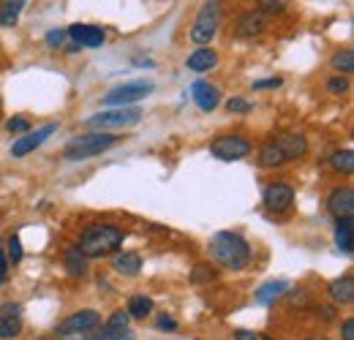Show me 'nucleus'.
Wrapping results in <instances>:
<instances>
[{"label":"nucleus","mask_w":354,"mask_h":340,"mask_svg":"<svg viewBox=\"0 0 354 340\" xmlns=\"http://www.w3.org/2000/svg\"><path fill=\"white\" fill-rule=\"evenodd\" d=\"M123 240H126V232L120 226H115V223H95V226L85 229V234H82L77 248L88 258H101V256L118 254Z\"/></svg>","instance_id":"nucleus-1"},{"label":"nucleus","mask_w":354,"mask_h":340,"mask_svg":"<svg viewBox=\"0 0 354 340\" xmlns=\"http://www.w3.org/2000/svg\"><path fill=\"white\" fill-rule=\"evenodd\" d=\"M210 256L226 270H245L251 264V245L237 232H218L210 240Z\"/></svg>","instance_id":"nucleus-2"},{"label":"nucleus","mask_w":354,"mask_h":340,"mask_svg":"<svg viewBox=\"0 0 354 340\" xmlns=\"http://www.w3.org/2000/svg\"><path fill=\"white\" fill-rule=\"evenodd\" d=\"M306 153H308V142L303 133H281L278 139L267 142L259 150V164L265 169H272V167H283L289 161H297Z\"/></svg>","instance_id":"nucleus-3"},{"label":"nucleus","mask_w":354,"mask_h":340,"mask_svg":"<svg viewBox=\"0 0 354 340\" xmlns=\"http://www.w3.org/2000/svg\"><path fill=\"white\" fill-rule=\"evenodd\" d=\"M120 136L115 133H101V131H93V133H82V136H74L66 150H63V158L66 161H88V158H95L101 155L104 150L115 147Z\"/></svg>","instance_id":"nucleus-4"},{"label":"nucleus","mask_w":354,"mask_h":340,"mask_svg":"<svg viewBox=\"0 0 354 340\" xmlns=\"http://www.w3.org/2000/svg\"><path fill=\"white\" fill-rule=\"evenodd\" d=\"M142 120V109L136 106H123V109H106V112H98L85 120V126L98 128L101 133H109V131H126L133 128Z\"/></svg>","instance_id":"nucleus-5"},{"label":"nucleus","mask_w":354,"mask_h":340,"mask_svg":"<svg viewBox=\"0 0 354 340\" xmlns=\"http://www.w3.org/2000/svg\"><path fill=\"white\" fill-rule=\"evenodd\" d=\"M218 25H221V3H205L202 11L196 14L194 25H191V41L205 46V44L213 41V36L218 33Z\"/></svg>","instance_id":"nucleus-6"},{"label":"nucleus","mask_w":354,"mask_h":340,"mask_svg":"<svg viewBox=\"0 0 354 340\" xmlns=\"http://www.w3.org/2000/svg\"><path fill=\"white\" fill-rule=\"evenodd\" d=\"M150 93H153V82L150 79H136V82H126V85L112 87L104 95V104L106 106H115V109H123V106H131L136 101L147 98Z\"/></svg>","instance_id":"nucleus-7"},{"label":"nucleus","mask_w":354,"mask_h":340,"mask_svg":"<svg viewBox=\"0 0 354 340\" xmlns=\"http://www.w3.org/2000/svg\"><path fill=\"white\" fill-rule=\"evenodd\" d=\"M251 142L245 139V136H237V133H223L218 139H213V144H210V153H213V158H218V161H226V164H232V161H243L245 155H251Z\"/></svg>","instance_id":"nucleus-8"},{"label":"nucleus","mask_w":354,"mask_h":340,"mask_svg":"<svg viewBox=\"0 0 354 340\" xmlns=\"http://www.w3.org/2000/svg\"><path fill=\"white\" fill-rule=\"evenodd\" d=\"M101 327V313L98 310H77V313H71L66 321H60L57 324V335L60 338H66V335H80V332H95Z\"/></svg>","instance_id":"nucleus-9"},{"label":"nucleus","mask_w":354,"mask_h":340,"mask_svg":"<svg viewBox=\"0 0 354 340\" xmlns=\"http://www.w3.org/2000/svg\"><path fill=\"white\" fill-rule=\"evenodd\" d=\"M129 313L126 310H115L106 324L98 330V332H88L85 340H133V332L129 330Z\"/></svg>","instance_id":"nucleus-10"},{"label":"nucleus","mask_w":354,"mask_h":340,"mask_svg":"<svg viewBox=\"0 0 354 340\" xmlns=\"http://www.w3.org/2000/svg\"><path fill=\"white\" fill-rule=\"evenodd\" d=\"M55 131H57V123H46V126L36 128V131H28L25 136H17L14 144H11V155H14V158H25V155H30L36 147L44 144Z\"/></svg>","instance_id":"nucleus-11"},{"label":"nucleus","mask_w":354,"mask_h":340,"mask_svg":"<svg viewBox=\"0 0 354 340\" xmlns=\"http://www.w3.org/2000/svg\"><path fill=\"white\" fill-rule=\"evenodd\" d=\"M262 202H265L267 210H272V213H286L292 207V202H295V191L286 182H272V185L265 188Z\"/></svg>","instance_id":"nucleus-12"},{"label":"nucleus","mask_w":354,"mask_h":340,"mask_svg":"<svg viewBox=\"0 0 354 340\" xmlns=\"http://www.w3.org/2000/svg\"><path fill=\"white\" fill-rule=\"evenodd\" d=\"M191 98L202 112H213L221 104V90L210 85V82H205V79H199V82L191 85Z\"/></svg>","instance_id":"nucleus-13"},{"label":"nucleus","mask_w":354,"mask_h":340,"mask_svg":"<svg viewBox=\"0 0 354 340\" xmlns=\"http://www.w3.org/2000/svg\"><path fill=\"white\" fill-rule=\"evenodd\" d=\"M66 36L77 44L80 49H82V46L95 49V46H101L104 39H106V33H104L101 28H95V25H71V28L66 30Z\"/></svg>","instance_id":"nucleus-14"},{"label":"nucleus","mask_w":354,"mask_h":340,"mask_svg":"<svg viewBox=\"0 0 354 340\" xmlns=\"http://www.w3.org/2000/svg\"><path fill=\"white\" fill-rule=\"evenodd\" d=\"M327 210L335 215L338 220L341 218H352L354 213V191L349 185H344V188H335L333 193H330V199H327Z\"/></svg>","instance_id":"nucleus-15"},{"label":"nucleus","mask_w":354,"mask_h":340,"mask_svg":"<svg viewBox=\"0 0 354 340\" xmlns=\"http://www.w3.org/2000/svg\"><path fill=\"white\" fill-rule=\"evenodd\" d=\"M185 66H188V71H194V74H205V71H213V68L218 66V52H216V49H207V46H202V49H194V52L188 55Z\"/></svg>","instance_id":"nucleus-16"},{"label":"nucleus","mask_w":354,"mask_h":340,"mask_svg":"<svg viewBox=\"0 0 354 340\" xmlns=\"http://www.w3.org/2000/svg\"><path fill=\"white\" fill-rule=\"evenodd\" d=\"M262 30H265V17L259 11H248L237 19V36H243V39H254Z\"/></svg>","instance_id":"nucleus-17"},{"label":"nucleus","mask_w":354,"mask_h":340,"mask_svg":"<svg viewBox=\"0 0 354 340\" xmlns=\"http://www.w3.org/2000/svg\"><path fill=\"white\" fill-rule=\"evenodd\" d=\"M289 292V281H283V278H278V281H267L262 289H257V294L254 299L259 302V305H272L278 297H283Z\"/></svg>","instance_id":"nucleus-18"},{"label":"nucleus","mask_w":354,"mask_h":340,"mask_svg":"<svg viewBox=\"0 0 354 340\" xmlns=\"http://www.w3.org/2000/svg\"><path fill=\"white\" fill-rule=\"evenodd\" d=\"M112 267H115V272L133 278V275H139V270H142V256L131 254V251H123V254H118L112 258Z\"/></svg>","instance_id":"nucleus-19"},{"label":"nucleus","mask_w":354,"mask_h":340,"mask_svg":"<svg viewBox=\"0 0 354 340\" xmlns=\"http://www.w3.org/2000/svg\"><path fill=\"white\" fill-rule=\"evenodd\" d=\"M330 297L335 299V302H341V305H349L354 299V278L352 275H344V278H335L333 283H330Z\"/></svg>","instance_id":"nucleus-20"},{"label":"nucleus","mask_w":354,"mask_h":340,"mask_svg":"<svg viewBox=\"0 0 354 340\" xmlns=\"http://www.w3.org/2000/svg\"><path fill=\"white\" fill-rule=\"evenodd\" d=\"M66 267H68V275L82 278V275H88V256L82 254L77 245H71L66 251Z\"/></svg>","instance_id":"nucleus-21"},{"label":"nucleus","mask_w":354,"mask_h":340,"mask_svg":"<svg viewBox=\"0 0 354 340\" xmlns=\"http://www.w3.org/2000/svg\"><path fill=\"white\" fill-rule=\"evenodd\" d=\"M25 0H8V3H0V28H14L19 22V14L25 11Z\"/></svg>","instance_id":"nucleus-22"},{"label":"nucleus","mask_w":354,"mask_h":340,"mask_svg":"<svg viewBox=\"0 0 354 340\" xmlns=\"http://www.w3.org/2000/svg\"><path fill=\"white\" fill-rule=\"evenodd\" d=\"M352 234H354V220L352 218H341L335 223V243L344 254H352Z\"/></svg>","instance_id":"nucleus-23"},{"label":"nucleus","mask_w":354,"mask_h":340,"mask_svg":"<svg viewBox=\"0 0 354 340\" xmlns=\"http://www.w3.org/2000/svg\"><path fill=\"white\" fill-rule=\"evenodd\" d=\"M22 332V321L17 313H6L0 308V340H14Z\"/></svg>","instance_id":"nucleus-24"},{"label":"nucleus","mask_w":354,"mask_h":340,"mask_svg":"<svg viewBox=\"0 0 354 340\" xmlns=\"http://www.w3.org/2000/svg\"><path fill=\"white\" fill-rule=\"evenodd\" d=\"M129 319H147L153 313V299L145 297V294H136V297L129 299Z\"/></svg>","instance_id":"nucleus-25"},{"label":"nucleus","mask_w":354,"mask_h":340,"mask_svg":"<svg viewBox=\"0 0 354 340\" xmlns=\"http://www.w3.org/2000/svg\"><path fill=\"white\" fill-rule=\"evenodd\" d=\"M330 167L341 174H352L354 171V153L352 150H341V153H333L330 158Z\"/></svg>","instance_id":"nucleus-26"},{"label":"nucleus","mask_w":354,"mask_h":340,"mask_svg":"<svg viewBox=\"0 0 354 340\" xmlns=\"http://www.w3.org/2000/svg\"><path fill=\"white\" fill-rule=\"evenodd\" d=\"M333 68L338 71V77H341V74H352L354 71L352 49H341V52H335V55H333Z\"/></svg>","instance_id":"nucleus-27"},{"label":"nucleus","mask_w":354,"mask_h":340,"mask_svg":"<svg viewBox=\"0 0 354 340\" xmlns=\"http://www.w3.org/2000/svg\"><path fill=\"white\" fill-rule=\"evenodd\" d=\"M22 256H25V251H22V240H19L17 234H11V237H8V261H11V264H19Z\"/></svg>","instance_id":"nucleus-28"},{"label":"nucleus","mask_w":354,"mask_h":340,"mask_svg":"<svg viewBox=\"0 0 354 340\" xmlns=\"http://www.w3.org/2000/svg\"><path fill=\"white\" fill-rule=\"evenodd\" d=\"M226 109H229L232 115H245V112L254 109V104L245 101V98H229V101H226Z\"/></svg>","instance_id":"nucleus-29"},{"label":"nucleus","mask_w":354,"mask_h":340,"mask_svg":"<svg viewBox=\"0 0 354 340\" xmlns=\"http://www.w3.org/2000/svg\"><path fill=\"white\" fill-rule=\"evenodd\" d=\"M6 128H8L14 136H25V133L30 131V120H28V117H11V120L6 123Z\"/></svg>","instance_id":"nucleus-30"},{"label":"nucleus","mask_w":354,"mask_h":340,"mask_svg":"<svg viewBox=\"0 0 354 340\" xmlns=\"http://www.w3.org/2000/svg\"><path fill=\"white\" fill-rule=\"evenodd\" d=\"M202 278H205V281H213V278H216V272L210 270V264H199V267L194 270V275H191L194 283H202Z\"/></svg>","instance_id":"nucleus-31"},{"label":"nucleus","mask_w":354,"mask_h":340,"mask_svg":"<svg viewBox=\"0 0 354 340\" xmlns=\"http://www.w3.org/2000/svg\"><path fill=\"white\" fill-rule=\"evenodd\" d=\"M327 90H330L333 95H344V93L349 90V82H346V77H333V79L327 82Z\"/></svg>","instance_id":"nucleus-32"},{"label":"nucleus","mask_w":354,"mask_h":340,"mask_svg":"<svg viewBox=\"0 0 354 340\" xmlns=\"http://www.w3.org/2000/svg\"><path fill=\"white\" fill-rule=\"evenodd\" d=\"M66 39H68V36H66V30H57V28L46 33V44H49L52 49H57V46H63V41H66Z\"/></svg>","instance_id":"nucleus-33"},{"label":"nucleus","mask_w":354,"mask_h":340,"mask_svg":"<svg viewBox=\"0 0 354 340\" xmlns=\"http://www.w3.org/2000/svg\"><path fill=\"white\" fill-rule=\"evenodd\" d=\"M283 85V79H278V77H272V79H259V82H254V90H272V87H281Z\"/></svg>","instance_id":"nucleus-34"},{"label":"nucleus","mask_w":354,"mask_h":340,"mask_svg":"<svg viewBox=\"0 0 354 340\" xmlns=\"http://www.w3.org/2000/svg\"><path fill=\"white\" fill-rule=\"evenodd\" d=\"M286 3H259V14H281Z\"/></svg>","instance_id":"nucleus-35"},{"label":"nucleus","mask_w":354,"mask_h":340,"mask_svg":"<svg viewBox=\"0 0 354 340\" xmlns=\"http://www.w3.org/2000/svg\"><path fill=\"white\" fill-rule=\"evenodd\" d=\"M156 327H158V330H169V332H175V330H177V321H175V319H169V316H161Z\"/></svg>","instance_id":"nucleus-36"},{"label":"nucleus","mask_w":354,"mask_h":340,"mask_svg":"<svg viewBox=\"0 0 354 340\" xmlns=\"http://www.w3.org/2000/svg\"><path fill=\"white\" fill-rule=\"evenodd\" d=\"M6 275H8V258L3 254V243H0V283L6 281Z\"/></svg>","instance_id":"nucleus-37"},{"label":"nucleus","mask_w":354,"mask_h":340,"mask_svg":"<svg viewBox=\"0 0 354 340\" xmlns=\"http://www.w3.org/2000/svg\"><path fill=\"white\" fill-rule=\"evenodd\" d=\"M234 340H259V335L251 332V330H237V332H234Z\"/></svg>","instance_id":"nucleus-38"},{"label":"nucleus","mask_w":354,"mask_h":340,"mask_svg":"<svg viewBox=\"0 0 354 340\" xmlns=\"http://www.w3.org/2000/svg\"><path fill=\"white\" fill-rule=\"evenodd\" d=\"M344 340H354V319L344 321Z\"/></svg>","instance_id":"nucleus-39"},{"label":"nucleus","mask_w":354,"mask_h":340,"mask_svg":"<svg viewBox=\"0 0 354 340\" xmlns=\"http://www.w3.org/2000/svg\"><path fill=\"white\" fill-rule=\"evenodd\" d=\"M308 340H327V338H308Z\"/></svg>","instance_id":"nucleus-40"},{"label":"nucleus","mask_w":354,"mask_h":340,"mask_svg":"<svg viewBox=\"0 0 354 340\" xmlns=\"http://www.w3.org/2000/svg\"><path fill=\"white\" fill-rule=\"evenodd\" d=\"M265 340H272V338H265Z\"/></svg>","instance_id":"nucleus-41"}]
</instances>
